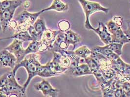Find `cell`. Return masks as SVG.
I'll use <instances>...</instances> for the list:
<instances>
[{
  "label": "cell",
  "mask_w": 130,
  "mask_h": 97,
  "mask_svg": "<svg viewBox=\"0 0 130 97\" xmlns=\"http://www.w3.org/2000/svg\"><path fill=\"white\" fill-rule=\"evenodd\" d=\"M38 46L39 41L33 40L31 41V43H29V45L26 49V55L30 53H35L38 52Z\"/></svg>",
  "instance_id": "obj_24"
},
{
  "label": "cell",
  "mask_w": 130,
  "mask_h": 97,
  "mask_svg": "<svg viewBox=\"0 0 130 97\" xmlns=\"http://www.w3.org/2000/svg\"><path fill=\"white\" fill-rule=\"evenodd\" d=\"M30 6V2L29 1H26L23 3V7L25 9L28 8Z\"/></svg>",
  "instance_id": "obj_34"
},
{
  "label": "cell",
  "mask_w": 130,
  "mask_h": 97,
  "mask_svg": "<svg viewBox=\"0 0 130 97\" xmlns=\"http://www.w3.org/2000/svg\"><path fill=\"white\" fill-rule=\"evenodd\" d=\"M115 97H126L122 88H116L115 91Z\"/></svg>",
  "instance_id": "obj_31"
},
{
  "label": "cell",
  "mask_w": 130,
  "mask_h": 97,
  "mask_svg": "<svg viewBox=\"0 0 130 97\" xmlns=\"http://www.w3.org/2000/svg\"><path fill=\"white\" fill-rule=\"evenodd\" d=\"M16 10H4L0 11V19L3 32H5L8 27V24L13 18Z\"/></svg>",
  "instance_id": "obj_11"
},
{
  "label": "cell",
  "mask_w": 130,
  "mask_h": 97,
  "mask_svg": "<svg viewBox=\"0 0 130 97\" xmlns=\"http://www.w3.org/2000/svg\"></svg>",
  "instance_id": "obj_38"
},
{
  "label": "cell",
  "mask_w": 130,
  "mask_h": 97,
  "mask_svg": "<svg viewBox=\"0 0 130 97\" xmlns=\"http://www.w3.org/2000/svg\"><path fill=\"white\" fill-rule=\"evenodd\" d=\"M106 27L111 34L116 32L117 30L121 28V27L117 25L112 20H110L106 23Z\"/></svg>",
  "instance_id": "obj_27"
},
{
  "label": "cell",
  "mask_w": 130,
  "mask_h": 97,
  "mask_svg": "<svg viewBox=\"0 0 130 97\" xmlns=\"http://www.w3.org/2000/svg\"><path fill=\"white\" fill-rule=\"evenodd\" d=\"M112 20L118 26L121 27L122 25V22L123 20L122 17L120 16H114Z\"/></svg>",
  "instance_id": "obj_30"
},
{
  "label": "cell",
  "mask_w": 130,
  "mask_h": 97,
  "mask_svg": "<svg viewBox=\"0 0 130 97\" xmlns=\"http://www.w3.org/2000/svg\"><path fill=\"white\" fill-rule=\"evenodd\" d=\"M26 30L29 33L30 35L32 38L33 40L39 41L42 39V36L40 35L38 33H37L36 32L32 25H31L28 26L27 27Z\"/></svg>",
  "instance_id": "obj_26"
},
{
  "label": "cell",
  "mask_w": 130,
  "mask_h": 97,
  "mask_svg": "<svg viewBox=\"0 0 130 97\" xmlns=\"http://www.w3.org/2000/svg\"></svg>",
  "instance_id": "obj_37"
},
{
  "label": "cell",
  "mask_w": 130,
  "mask_h": 97,
  "mask_svg": "<svg viewBox=\"0 0 130 97\" xmlns=\"http://www.w3.org/2000/svg\"><path fill=\"white\" fill-rule=\"evenodd\" d=\"M69 9V5L62 2L61 0H53L52 5L47 8L41 10L43 13L44 12L54 10L59 12H65Z\"/></svg>",
  "instance_id": "obj_13"
},
{
  "label": "cell",
  "mask_w": 130,
  "mask_h": 97,
  "mask_svg": "<svg viewBox=\"0 0 130 97\" xmlns=\"http://www.w3.org/2000/svg\"><path fill=\"white\" fill-rule=\"evenodd\" d=\"M58 27L59 31L65 33L70 29L71 25L69 21L63 19L59 22Z\"/></svg>",
  "instance_id": "obj_25"
},
{
  "label": "cell",
  "mask_w": 130,
  "mask_h": 97,
  "mask_svg": "<svg viewBox=\"0 0 130 97\" xmlns=\"http://www.w3.org/2000/svg\"><path fill=\"white\" fill-rule=\"evenodd\" d=\"M61 31L59 30L53 31L51 30V29H47L43 33L42 36V39L41 40H42L47 42L50 44L51 48L53 43L54 42L56 36Z\"/></svg>",
  "instance_id": "obj_18"
},
{
  "label": "cell",
  "mask_w": 130,
  "mask_h": 97,
  "mask_svg": "<svg viewBox=\"0 0 130 97\" xmlns=\"http://www.w3.org/2000/svg\"><path fill=\"white\" fill-rule=\"evenodd\" d=\"M41 55L38 52L30 53L26 56L19 63L16 64L12 70L13 73L16 75V72L21 67L24 68L28 73V78L23 87L26 89L32 79L37 76V73L41 64L40 62Z\"/></svg>",
  "instance_id": "obj_2"
},
{
  "label": "cell",
  "mask_w": 130,
  "mask_h": 97,
  "mask_svg": "<svg viewBox=\"0 0 130 97\" xmlns=\"http://www.w3.org/2000/svg\"><path fill=\"white\" fill-rule=\"evenodd\" d=\"M93 74L96 78L98 83L99 84V85L104 84L107 81L104 78L103 72L100 70V69L98 71L93 73Z\"/></svg>",
  "instance_id": "obj_28"
},
{
  "label": "cell",
  "mask_w": 130,
  "mask_h": 97,
  "mask_svg": "<svg viewBox=\"0 0 130 97\" xmlns=\"http://www.w3.org/2000/svg\"><path fill=\"white\" fill-rule=\"evenodd\" d=\"M122 89L126 97H130V83L129 82H123Z\"/></svg>",
  "instance_id": "obj_29"
},
{
  "label": "cell",
  "mask_w": 130,
  "mask_h": 97,
  "mask_svg": "<svg viewBox=\"0 0 130 97\" xmlns=\"http://www.w3.org/2000/svg\"><path fill=\"white\" fill-rule=\"evenodd\" d=\"M128 24V29L127 30L124 32V33L126 34V35L127 36V37L130 39V21L128 20L127 21Z\"/></svg>",
  "instance_id": "obj_33"
},
{
  "label": "cell",
  "mask_w": 130,
  "mask_h": 97,
  "mask_svg": "<svg viewBox=\"0 0 130 97\" xmlns=\"http://www.w3.org/2000/svg\"><path fill=\"white\" fill-rule=\"evenodd\" d=\"M92 51L98 52L101 54H102L106 58L110 60H115L116 59L119 57L117 54L112 52L111 50L108 47V45H106L105 46L101 47V46H95L93 47Z\"/></svg>",
  "instance_id": "obj_14"
},
{
  "label": "cell",
  "mask_w": 130,
  "mask_h": 97,
  "mask_svg": "<svg viewBox=\"0 0 130 97\" xmlns=\"http://www.w3.org/2000/svg\"><path fill=\"white\" fill-rule=\"evenodd\" d=\"M69 46L65 39V33L60 32L56 36L55 39L48 51L59 52L61 50H67Z\"/></svg>",
  "instance_id": "obj_9"
},
{
  "label": "cell",
  "mask_w": 130,
  "mask_h": 97,
  "mask_svg": "<svg viewBox=\"0 0 130 97\" xmlns=\"http://www.w3.org/2000/svg\"><path fill=\"white\" fill-rule=\"evenodd\" d=\"M1 30H2V26H1V19H0V31Z\"/></svg>",
  "instance_id": "obj_35"
},
{
  "label": "cell",
  "mask_w": 130,
  "mask_h": 97,
  "mask_svg": "<svg viewBox=\"0 0 130 97\" xmlns=\"http://www.w3.org/2000/svg\"><path fill=\"white\" fill-rule=\"evenodd\" d=\"M81 5L85 15L84 26L87 30H91L92 27L90 23V18L92 14L96 12L101 11L107 14L109 11V8L102 6L98 2H92L88 0H78Z\"/></svg>",
  "instance_id": "obj_3"
},
{
  "label": "cell",
  "mask_w": 130,
  "mask_h": 97,
  "mask_svg": "<svg viewBox=\"0 0 130 97\" xmlns=\"http://www.w3.org/2000/svg\"><path fill=\"white\" fill-rule=\"evenodd\" d=\"M34 87L36 90L41 91L45 97H56L58 96V89L53 88L45 79H43L40 83L34 84Z\"/></svg>",
  "instance_id": "obj_6"
},
{
  "label": "cell",
  "mask_w": 130,
  "mask_h": 97,
  "mask_svg": "<svg viewBox=\"0 0 130 97\" xmlns=\"http://www.w3.org/2000/svg\"><path fill=\"white\" fill-rule=\"evenodd\" d=\"M65 34V39L69 46H73V50H74L76 46L80 43L82 39L81 36L76 33L73 32L71 30H69Z\"/></svg>",
  "instance_id": "obj_12"
},
{
  "label": "cell",
  "mask_w": 130,
  "mask_h": 97,
  "mask_svg": "<svg viewBox=\"0 0 130 97\" xmlns=\"http://www.w3.org/2000/svg\"><path fill=\"white\" fill-rule=\"evenodd\" d=\"M36 32L42 36L44 32L47 28L46 26V22L42 18H38L32 25Z\"/></svg>",
  "instance_id": "obj_20"
},
{
  "label": "cell",
  "mask_w": 130,
  "mask_h": 97,
  "mask_svg": "<svg viewBox=\"0 0 130 97\" xmlns=\"http://www.w3.org/2000/svg\"><path fill=\"white\" fill-rule=\"evenodd\" d=\"M26 89L18 84L12 71L0 77V97H25Z\"/></svg>",
  "instance_id": "obj_1"
},
{
  "label": "cell",
  "mask_w": 130,
  "mask_h": 97,
  "mask_svg": "<svg viewBox=\"0 0 130 97\" xmlns=\"http://www.w3.org/2000/svg\"><path fill=\"white\" fill-rule=\"evenodd\" d=\"M17 64V59L11 52L6 49L0 51V67L14 69Z\"/></svg>",
  "instance_id": "obj_7"
},
{
  "label": "cell",
  "mask_w": 130,
  "mask_h": 97,
  "mask_svg": "<svg viewBox=\"0 0 130 97\" xmlns=\"http://www.w3.org/2000/svg\"><path fill=\"white\" fill-rule=\"evenodd\" d=\"M65 73H69L74 77H79L93 74L89 66L85 63L75 67H71L68 68Z\"/></svg>",
  "instance_id": "obj_10"
},
{
  "label": "cell",
  "mask_w": 130,
  "mask_h": 97,
  "mask_svg": "<svg viewBox=\"0 0 130 97\" xmlns=\"http://www.w3.org/2000/svg\"><path fill=\"white\" fill-rule=\"evenodd\" d=\"M1 0H0V4H1Z\"/></svg>",
  "instance_id": "obj_36"
},
{
  "label": "cell",
  "mask_w": 130,
  "mask_h": 97,
  "mask_svg": "<svg viewBox=\"0 0 130 97\" xmlns=\"http://www.w3.org/2000/svg\"><path fill=\"white\" fill-rule=\"evenodd\" d=\"M112 42H116L124 44L130 42L129 39L126 34L122 31L121 28L117 30L116 32L111 34Z\"/></svg>",
  "instance_id": "obj_15"
},
{
  "label": "cell",
  "mask_w": 130,
  "mask_h": 97,
  "mask_svg": "<svg viewBox=\"0 0 130 97\" xmlns=\"http://www.w3.org/2000/svg\"><path fill=\"white\" fill-rule=\"evenodd\" d=\"M37 76L44 78L52 77L53 76H56L51 69L49 62L45 65H41L39 68Z\"/></svg>",
  "instance_id": "obj_19"
},
{
  "label": "cell",
  "mask_w": 130,
  "mask_h": 97,
  "mask_svg": "<svg viewBox=\"0 0 130 97\" xmlns=\"http://www.w3.org/2000/svg\"><path fill=\"white\" fill-rule=\"evenodd\" d=\"M15 39L17 40H19L22 41L24 42H27V41H30L33 40L32 38L28 32L26 31H22L17 32L15 33L13 36H11L9 37H7L5 38H0V41H2L3 40L8 39Z\"/></svg>",
  "instance_id": "obj_17"
},
{
  "label": "cell",
  "mask_w": 130,
  "mask_h": 97,
  "mask_svg": "<svg viewBox=\"0 0 130 97\" xmlns=\"http://www.w3.org/2000/svg\"><path fill=\"white\" fill-rule=\"evenodd\" d=\"M23 42L14 39L12 42L5 49L11 52L17 59V64L21 62L26 57V49L23 46Z\"/></svg>",
  "instance_id": "obj_5"
},
{
  "label": "cell",
  "mask_w": 130,
  "mask_h": 97,
  "mask_svg": "<svg viewBox=\"0 0 130 97\" xmlns=\"http://www.w3.org/2000/svg\"><path fill=\"white\" fill-rule=\"evenodd\" d=\"M42 13L41 10L36 13H30L26 9L20 13L15 19L18 24L16 29L17 31H26L27 27L33 25L39 16Z\"/></svg>",
  "instance_id": "obj_4"
},
{
  "label": "cell",
  "mask_w": 130,
  "mask_h": 97,
  "mask_svg": "<svg viewBox=\"0 0 130 97\" xmlns=\"http://www.w3.org/2000/svg\"><path fill=\"white\" fill-rule=\"evenodd\" d=\"M123 45L124 44L121 43L111 42L108 44V46L112 52L117 54L118 56H120L122 54V48Z\"/></svg>",
  "instance_id": "obj_23"
},
{
  "label": "cell",
  "mask_w": 130,
  "mask_h": 97,
  "mask_svg": "<svg viewBox=\"0 0 130 97\" xmlns=\"http://www.w3.org/2000/svg\"><path fill=\"white\" fill-rule=\"evenodd\" d=\"M23 3L22 0H4L0 4V11L16 10Z\"/></svg>",
  "instance_id": "obj_16"
},
{
  "label": "cell",
  "mask_w": 130,
  "mask_h": 97,
  "mask_svg": "<svg viewBox=\"0 0 130 97\" xmlns=\"http://www.w3.org/2000/svg\"><path fill=\"white\" fill-rule=\"evenodd\" d=\"M18 26V24L15 19L11 20L8 24V27L9 29L12 30H16Z\"/></svg>",
  "instance_id": "obj_32"
},
{
  "label": "cell",
  "mask_w": 130,
  "mask_h": 97,
  "mask_svg": "<svg viewBox=\"0 0 130 97\" xmlns=\"http://www.w3.org/2000/svg\"><path fill=\"white\" fill-rule=\"evenodd\" d=\"M98 27L94 28L92 27L91 30L96 33L102 42L105 45H108L112 42L111 34L108 30L106 26L101 22H98Z\"/></svg>",
  "instance_id": "obj_8"
},
{
  "label": "cell",
  "mask_w": 130,
  "mask_h": 97,
  "mask_svg": "<svg viewBox=\"0 0 130 97\" xmlns=\"http://www.w3.org/2000/svg\"><path fill=\"white\" fill-rule=\"evenodd\" d=\"M74 52L78 56L85 59L91 55L92 51L87 46L83 45L78 48Z\"/></svg>",
  "instance_id": "obj_21"
},
{
  "label": "cell",
  "mask_w": 130,
  "mask_h": 97,
  "mask_svg": "<svg viewBox=\"0 0 130 97\" xmlns=\"http://www.w3.org/2000/svg\"></svg>",
  "instance_id": "obj_39"
},
{
  "label": "cell",
  "mask_w": 130,
  "mask_h": 97,
  "mask_svg": "<svg viewBox=\"0 0 130 97\" xmlns=\"http://www.w3.org/2000/svg\"><path fill=\"white\" fill-rule=\"evenodd\" d=\"M85 59L86 63L89 66L92 74H93V73L95 72L100 69V67L98 62L90 56L85 58Z\"/></svg>",
  "instance_id": "obj_22"
}]
</instances>
